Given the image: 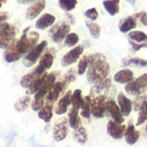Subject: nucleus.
<instances>
[{"label": "nucleus", "mask_w": 147, "mask_h": 147, "mask_svg": "<svg viewBox=\"0 0 147 147\" xmlns=\"http://www.w3.org/2000/svg\"><path fill=\"white\" fill-rule=\"evenodd\" d=\"M30 27L26 28L20 39L15 40L3 52V59L7 63H14L23 58L34 46L38 44L40 39L39 33L30 31Z\"/></svg>", "instance_id": "obj_1"}, {"label": "nucleus", "mask_w": 147, "mask_h": 147, "mask_svg": "<svg viewBox=\"0 0 147 147\" xmlns=\"http://www.w3.org/2000/svg\"><path fill=\"white\" fill-rule=\"evenodd\" d=\"M90 63L86 71V79L91 84H96L109 76L111 68L105 55L100 53L89 55Z\"/></svg>", "instance_id": "obj_2"}, {"label": "nucleus", "mask_w": 147, "mask_h": 147, "mask_svg": "<svg viewBox=\"0 0 147 147\" xmlns=\"http://www.w3.org/2000/svg\"><path fill=\"white\" fill-rule=\"evenodd\" d=\"M104 96L107 99H114L116 95V87L112 84L111 77H107L101 82L93 84L90 88V96L93 97L96 96Z\"/></svg>", "instance_id": "obj_3"}, {"label": "nucleus", "mask_w": 147, "mask_h": 147, "mask_svg": "<svg viewBox=\"0 0 147 147\" xmlns=\"http://www.w3.org/2000/svg\"><path fill=\"white\" fill-rule=\"evenodd\" d=\"M47 47V40H42L41 42L38 43L22 58V65L28 68L34 66L40 59V56L46 50Z\"/></svg>", "instance_id": "obj_4"}, {"label": "nucleus", "mask_w": 147, "mask_h": 147, "mask_svg": "<svg viewBox=\"0 0 147 147\" xmlns=\"http://www.w3.org/2000/svg\"><path fill=\"white\" fill-rule=\"evenodd\" d=\"M16 28L10 23L3 22L0 26V48L6 49L15 40Z\"/></svg>", "instance_id": "obj_5"}, {"label": "nucleus", "mask_w": 147, "mask_h": 147, "mask_svg": "<svg viewBox=\"0 0 147 147\" xmlns=\"http://www.w3.org/2000/svg\"><path fill=\"white\" fill-rule=\"evenodd\" d=\"M125 90L135 96L143 95L147 90V73H144L135 80L127 83L125 85Z\"/></svg>", "instance_id": "obj_6"}, {"label": "nucleus", "mask_w": 147, "mask_h": 147, "mask_svg": "<svg viewBox=\"0 0 147 147\" xmlns=\"http://www.w3.org/2000/svg\"><path fill=\"white\" fill-rule=\"evenodd\" d=\"M69 85L70 84L66 83L65 80H63L62 78L61 80L57 81L54 84V85L52 87L48 94L47 95L45 98V102L54 105V103L58 102V100L60 99L65 94V91Z\"/></svg>", "instance_id": "obj_7"}, {"label": "nucleus", "mask_w": 147, "mask_h": 147, "mask_svg": "<svg viewBox=\"0 0 147 147\" xmlns=\"http://www.w3.org/2000/svg\"><path fill=\"white\" fill-rule=\"evenodd\" d=\"M70 30L71 28L68 23L65 22H59L55 25H53L48 34L54 43H60L65 39L67 34H70Z\"/></svg>", "instance_id": "obj_8"}, {"label": "nucleus", "mask_w": 147, "mask_h": 147, "mask_svg": "<svg viewBox=\"0 0 147 147\" xmlns=\"http://www.w3.org/2000/svg\"><path fill=\"white\" fill-rule=\"evenodd\" d=\"M108 99L102 95L90 97V111L93 117L96 119H102L106 116L105 102Z\"/></svg>", "instance_id": "obj_9"}, {"label": "nucleus", "mask_w": 147, "mask_h": 147, "mask_svg": "<svg viewBox=\"0 0 147 147\" xmlns=\"http://www.w3.org/2000/svg\"><path fill=\"white\" fill-rule=\"evenodd\" d=\"M69 133L68 120L65 117H62L55 121L53 127V137L56 142H60L65 140Z\"/></svg>", "instance_id": "obj_10"}, {"label": "nucleus", "mask_w": 147, "mask_h": 147, "mask_svg": "<svg viewBox=\"0 0 147 147\" xmlns=\"http://www.w3.org/2000/svg\"><path fill=\"white\" fill-rule=\"evenodd\" d=\"M59 76V72L58 71H53L51 73H48L44 84L41 85L40 90L34 95V99L35 100H40V99H44L46 98L47 95L52 89V87L54 85V84L57 82V78Z\"/></svg>", "instance_id": "obj_11"}, {"label": "nucleus", "mask_w": 147, "mask_h": 147, "mask_svg": "<svg viewBox=\"0 0 147 147\" xmlns=\"http://www.w3.org/2000/svg\"><path fill=\"white\" fill-rule=\"evenodd\" d=\"M105 109H106V116L110 117L111 120L116 123L123 124V122L125 121V118L122 115L121 109L117 102L115 101V99H108L105 102Z\"/></svg>", "instance_id": "obj_12"}, {"label": "nucleus", "mask_w": 147, "mask_h": 147, "mask_svg": "<svg viewBox=\"0 0 147 147\" xmlns=\"http://www.w3.org/2000/svg\"><path fill=\"white\" fill-rule=\"evenodd\" d=\"M83 46H77L69 52H67L61 59V65L63 67H68L76 63L84 53Z\"/></svg>", "instance_id": "obj_13"}, {"label": "nucleus", "mask_w": 147, "mask_h": 147, "mask_svg": "<svg viewBox=\"0 0 147 147\" xmlns=\"http://www.w3.org/2000/svg\"><path fill=\"white\" fill-rule=\"evenodd\" d=\"M127 126L124 124H119L112 120L108 121L106 129L108 134L115 140H121L124 137Z\"/></svg>", "instance_id": "obj_14"}, {"label": "nucleus", "mask_w": 147, "mask_h": 147, "mask_svg": "<svg viewBox=\"0 0 147 147\" xmlns=\"http://www.w3.org/2000/svg\"><path fill=\"white\" fill-rule=\"evenodd\" d=\"M56 56V50L53 47L46 48L42 55L39 59L38 66L40 67L43 71H47V70L50 69L53 64L54 59Z\"/></svg>", "instance_id": "obj_15"}, {"label": "nucleus", "mask_w": 147, "mask_h": 147, "mask_svg": "<svg viewBox=\"0 0 147 147\" xmlns=\"http://www.w3.org/2000/svg\"><path fill=\"white\" fill-rule=\"evenodd\" d=\"M116 101L122 115L124 117L128 116L133 110V102L127 96H126V95L122 92H120L117 95Z\"/></svg>", "instance_id": "obj_16"}, {"label": "nucleus", "mask_w": 147, "mask_h": 147, "mask_svg": "<svg viewBox=\"0 0 147 147\" xmlns=\"http://www.w3.org/2000/svg\"><path fill=\"white\" fill-rule=\"evenodd\" d=\"M72 91L67 90L65 94L59 100L56 107H55V114L57 115H63L66 114L69 110V107L71 105V96Z\"/></svg>", "instance_id": "obj_17"}, {"label": "nucleus", "mask_w": 147, "mask_h": 147, "mask_svg": "<svg viewBox=\"0 0 147 147\" xmlns=\"http://www.w3.org/2000/svg\"><path fill=\"white\" fill-rule=\"evenodd\" d=\"M46 7V0H37L33 3L26 11V19L27 20H34L36 18L41 11Z\"/></svg>", "instance_id": "obj_18"}, {"label": "nucleus", "mask_w": 147, "mask_h": 147, "mask_svg": "<svg viewBox=\"0 0 147 147\" xmlns=\"http://www.w3.org/2000/svg\"><path fill=\"white\" fill-rule=\"evenodd\" d=\"M44 72H46L45 71H43L40 67H39L38 65L32 71H30L29 73L24 75L21 80H20V85L24 88V89H28L31 84L34 81V79H36L39 76L42 75Z\"/></svg>", "instance_id": "obj_19"}, {"label": "nucleus", "mask_w": 147, "mask_h": 147, "mask_svg": "<svg viewBox=\"0 0 147 147\" xmlns=\"http://www.w3.org/2000/svg\"><path fill=\"white\" fill-rule=\"evenodd\" d=\"M140 137V132L135 128L134 125L129 124L127 127L126 132L124 134L125 141L127 142V144H128L130 146L135 145L139 141Z\"/></svg>", "instance_id": "obj_20"}, {"label": "nucleus", "mask_w": 147, "mask_h": 147, "mask_svg": "<svg viewBox=\"0 0 147 147\" xmlns=\"http://www.w3.org/2000/svg\"><path fill=\"white\" fill-rule=\"evenodd\" d=\"M134 75L130 69H122L117 71L114 76L115 82L121 84H127V83L134 80Z\"/></svg>", "instance_id": "obj_21"}, {"label": "nucleus", "mask_w": 147, "mask_h": 147, "mask_svg": "<svg viewBox=\"0 0 147 147\" xmlns=\"http://www.w3.org/2000/svg\"><path fill=\"white\" fill-rule=\"evenodd\" d=\"M55 16H53L52 14L46 13L42 15L35 22V28L37 29L44 30L51 26H53L55 22Z\"/></svg>", "instance_id": "obj_22"}, {"label": "nucleus", "mask_w": 147, "mask_h": 147, "mask_svg": "<svg viewBox=\"0 0 147 147\" xmlns=\"http://www.w3.org/2000/svg\"><path fill=\"white\" fill-rule=\"evenodd\" d=\"M67 113H68L67 120H68L69 127L72 128L73 130L81 127L82 121H81V117L79 115V110L74 108H71Z\"/></svg>", "instance_id": "obj_23"}, {"label": "nucleus", "mask_w": 147, "mask_h": 147, "mask_svg": "<svg viewBox=\"0 0 147 147\" xmlns=\"http://www.w3.org/2000/svg\"><path fill=\"white\" fill-rule=\"evenodd\" d=\"M137 27V19L134 16L123 18L119 23V29L122 33H127Z\"/></svg>", "instance_id": "obj_24"}, {"label": "nucleus", "mask_w": 147, "mask_h": 147, "mask_svg": "<svg viewBox=\"0 0 147 147\" xmlns=\"http://www.w3.org/2000/svg\"><path fill=\"white\" fill-rule=\"evenodd\" d=\"M53 115V105L45 102L43 108L38 111V117L39 119L42 120L46 123H49Z\"/></svg>", "instance_id": "obj_25"}, {"label": "nucleus", "mask_w": 147, "mask_h": 147, "mask_svg": "<svg viewBox=\"0 0 147 147\" xmlns=\"http://www.w3.org/2000/svg\"><path fill=\"white\" fill-rule=\"evenodd\" d=\"M47 75H48V73L46 71V72H44L42 75L39 76L36 79H34V81L32 83V84L27 89V90H26V95H28V96H30V95H34V94L40 90V88L41 87V85L44 84V82H45V80H46Z\"/></svg>", "instance_id": "obj_26"}, {"label": "nucleus", "mask_w": 147, "mask_h": 147, "mask_svg": "<svg viewBox=\"0 0 147 147\" xmlns=\"http://www.w3.org/2000/svg\"><path fill=\"white\" fill-rule=\"evenodd\" d=\"M102 4L105 10L112 16L120 12V0H104Z\"/></svg>", "instance_id": "obj_27"}, {"label": "nucleus", "mask_w": 147, "mask_h": 147, "mask_svg": "<svg viewBox=\"0 0 147 147\" xmlns=\"http://www.w3.org/2000/svg\"><path fill=\"white\" fill-rule=\"evenodd\" d=\"M30 104H31L30 96L25 95V96L20 97L19 99H17V101L14 104V109L16 112L22 113L27 110V109L29 107Z\"/></svg>", "instance_id": "obj_28"}, {"label": "nucleus", "mask_w": 147, "mask_h": 147, "mask_svg": "<svg viewBox=\"0 0 147 147\" xmlns=\"http://www.w3.org/2000/svg\"><path fill=\"white\" fill-rule=\"evenodd\" d=\"M83 103H84V96L82 95V90L80 89H77L71 93V108H74L79 110Z\"/></svg>", "instance_id": "obj_29"}, {"label": "nucleus", "mask_w": 147, "mask_h": 147, "mask_svg": "<svg viewBox=\"0 0 147 147\" xmlns=\"http://www.w3.org/2000/svg\"><path fill=\"white\" fill-rule=\"evenodd\" d=\"M73 138L79 145H85L88 141V133L85 127H79L73 131Z\"/></svg>", "instance_id": "obj_30"}, {"label": "nucleus", "mask_w": 147, "mask_h": 147, "mask_svg": "<svg viewBox=\"0 0 147 147\" xmlns=\"http://www.w3.org/2000/svg\"><path fill=\"white\" fill-rule=\"evenodd\" d=\"M123 66H131L134 65L137 67H146L147 60L140 58H133V57H126L122 59Z\"/></svg>", "instance_id": "obj_31"}, {"label": "nucleus", "mask_w": 147, "mask_h": 147, "mask_svg": "<svg viewBox=\"0 0 147 147\" xmlns=\"http://www.w3.org/2000/svg\"><path fill=\"white\" fill-rule=\"evenodd\" d=\"M80 115L83 118L90 119L91 116V111H90V96H86L84 97V103L80 108Z\"/></svg>", "instance_id": "obj_32"}, {"label": "nucleus", "mask_w": 147, "mask_h": 147, "mask_svg": "<svg viewBox=\"0 0 147 147\" xmlns=\"http://www.w3.org/2000/svg\"><path fill=\"white\" fill-rule=\"evenodd\" d=\"M85 24H86L87 28H89V31H90L91 37H93L94 39H98L100 37V34H101L100 25L96 23V22H90V21H86Z\"/></svg>", "instance_id": "obj_33"}, {"label": "nucleus", "mask_w": 147, "mask_h": 147, "mask_svg": "<svg viewBox=\"0 0 147 147\" xmlns=\"http://www.w3.org/2000/svg\"><path fill=\"white\" fill-rule=\"evenodd\" d=\"M89 63H90V59H89V55H84L78 62V69H77V73L79 76L84 75L89 66Z\"/></svg>", "instance_id": "obj_34"}, {"label": "nucleus", "mask_w": 147, "mask_h": 147, "mask_svg": "<svg viewBox=\"0 0 147 147\" xmlns=\"http://www.w3.org/2000/svg\"><path fill=\"white\" fill-rule=\"evenodd\" d=\"M147 121V101L144 102L142 106L140 107V110H139V115H138V119H137V122H136V126H141L142 124H144Z\"/></svg>", "instance_id": "obj_35"}, {"label": "nucleus", "mask_w": 147, "mask_h": 147, "mask_svg": "<svg viewBox=\"0 0 147 147\" xmlns=\"http://www.w3.org/2000/svg\"><path fill=\"white\" fill-rule=\"evenodd\" d=\"M131 40L136 41L138 43H142L147 41V34L142 31H132L128 34Z\"/></svg>", "instance_id": "obj_36"}, {"label": "nucleus", "mask_w": 147, "mask_h": 147, "mask_svg": "<svg viewBox=\"0 0 147 147\" xmlns=\"http://www.w3.org/2000/svg\"><path fill=\"white\" fill-rule=\"evenodd\" d=\"M78 0H59V6L65 12H70L75 9Z\"/></svg>", "instance_id": "obj_37"}, {"label": "nucleus", "mask_w": 147, "mask_h": 147, "mask_svg": "<svg viewBox=\"0 0 147 147\" xmlns=\"http://www.w3.org/2000/svg\"><path fill=\"white\" fill-rule=\"evenodd\" d=\"M64 40V44L65 47H72L78 44V42L79 41V37L76 33H70L69 34H67Z\"/></svg>", "instance_id": "obj_38"}, {"label": "nucleus", "mask_w": 147, "mask_h": 147, "mask_svg": "<svg viewBox=\"0 0 147 147\" xmlns=\"http://www.w3.org/2000/svg\"><path fill=\"white\" fill-rule=\"evenodd\" d=\"M77 74H78V73H77L75 68H70V69L66 71V73L63 76L62 79L65 80L66 83H68V84H70L71 83H72V82H74V81L76 80V78H77Z\"/></svg>", "instance_id": "obj_39"}, {"label": "nucleus", "mask_w": 147, "mask_h": 147, "mask_svg": "<svg viewBox=\"0 0 147 147\" xmlns=\"http://www.w3.org/2000/svg\"><path fill=\"white\" fill-rule=\"evenodd\" d=\"M147 101V96L146 95H140L137 96L135 100L133 102V109H134V111L139 112L140 107L142 106L143 102Z\"/></svg>", "instance_id": "obj_40"}, {"label": "nucleus", "mask_w": 147, "mask_h": 147, "mask_svg": "<svg viewBox=\"0 0 147 147\" xmlns=\"http://www.w3.org/2000/svg\"><path fill=\"white\" fill-rule=\"evenodd\" d=\"M44 104H45V98L44 99H40V100L34 99V101L31 102L30 105H31V109H32L33 111L38 112L43 108Z\"/></svg>", "instance_id": "obj_41"}, {"label": "nucleus", "mask_w": 147, "mask_h": 147, "mask_svg": "<svg viewBox=\"0 0 147 147\" xmlns=\"http://www.w3.org/2000/svg\"><path fill=\"white\" fill-rule=\"evenodd\" d=\"M84 16L91 21H96L98 18V12L96 8H91L84 12Z\"/></svg>", "instance_id": "obj_42"}, {"label": "nucleus", "mask_w": 147, "mask_h": 147, "mask_svg": "<svg viewBox=\"0 0 147 147\" xmlns=\"http://www.w3.org/2000/svg\"><path fill=\"white\" fill-rule=\"evenodd\" d=\"M129 43H130V45L132 47L133 51H134V52H138V51H140L142 48H146L147 47V42L136 43V42H134V41H133V40H129Z\"/></svg>", "instance_id": "obj_43"}, {"label": "nucleus", "mask_w": 147, "mask_h": 147, "mask_svg": "<svg viewBox=\"0 0 147 147\" xmlns=\"http://www.w3.org/2000/svg\"><path fill=\"white\" fill-rule=\"evenodd\" d=\"M134 16L136 17V19H139L143 25H145V26L147 27V14L146 11H141V12L136 13Z\"/></svg>", "instance_id": "obj_44"}, {"label": "nucleus", "mask_w": 147, "mask_h": 147, "mask_svg": "<svg viewBox=\"0 0 147 147\" xmlns=\"http://www.w3.org/2000/svg\"><path fill=\"white\" fill-rule=\"evenodd\" d=\"M8 12L6 11H0V26L5 22V21L8 19Z\"/></svg>", "instance_id": "obj_45"}, {"label": "nucleus", "mask_w": 147, "mask_h": 147, "mask_svg": "<svg viewBox=\"0 0 147 147\" xmlns=\"http://www.w3.org/2000/svg\"><path fill=\"white\" fill-rule=\"evenodd\" d=\"M65 16H66V17L68 18V20L70 21L71 24H74V23H75V18H74V16H73L71 14L66 12V13H65Z\"/></svg>", "instance_id": "obj_46"}, {"label": "nucleus", "mask_w": 147, "mask_h": 147, "mask_svg": "<svg viewBox=\"0 0 147 147\" xmlns=\"http://www.w3.org/2000/svg\"><path fill=\"white\" fill-rule=\"evenodd\" d=\"M37 0H17V2L21 4H29L32 3H34Z\"/></svg>", "instance_id": "obj_47"}, {"label": "nucleus", "mask_w": 147, "mask_h": 147, "mask_svg": "<svg viewBox=\"0 0 147 147\" xmlns=\"http://www.w3.org/2000/svg\"><path fill=\"white\" fill-rule=\"evenodd\" d=\"M126 1H127L131 5H134L135 4V2H136V0H126Z\"/></svg>", "instance_id": "obj_48"}, {"label": "nucleus", "mask_w": 147, "mask_h": 147, "mask_svg": "<svg viewBox=\"0 0 147 147\" xmlns=\"http://www.w3.org/2000/svg\"><path fill=\"white\" fill-rule=\"evenodd\" d=\"M7 2V0H0V3L1 4H3V3H6Z\"/></svg>", "instance_id": "obj_49"}, {"label": "nucleus", "mask_w": 147, "mask_h": 147, "mask_svg": "<svg viewBox=\"0 0 147 147\" xmlns=\"http://www.w3.org/2000/svg\"><path fill=\"white\" fill-rule=\"evenodd\" d=\"M146 134H147V123H146Z\"/></svg>", "instance_id": "obj_50"}, {"label": "nucleus", "mask_w": 147, "mask_h": 147, "mask_svg": "<svg viewBox=\"0 0 147 147\" xmlns=\"http://www.w3.org/2000/svg\"><path fill=\"white\" fill-rule=\"evenodd\" d=\"M1 7H2V4H1V3H0V8H1Z\"/></svg>", "instance_id": "obj_51"}]
</instances>
